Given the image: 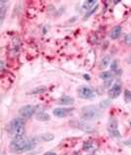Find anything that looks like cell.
Segmentation results:
<instances>
[{"label": "cell", "mask_w": 131, "mask_h": 155, "mask_svg": "<svg viewBox=\"0 0 131 155\" xmlns=\"http://www.w3.org/2000/svg\"><path fill=\"white\" fill-rule=\"evenodd\" d=\"M36 141L35 140H28L24 137H14V140L10 143L11 151L15 153H23L33 149L36 146Z\"/></svg>", "instance_id": "obj_1"}, {"label": "cell", "mask_w": 131, "mask_h": 155, "mask_svg": "<svg viewBox=\"0 0 131 155\" xmlns=\"http://www.w3.org/2000/svg\"><path fill=\"white\" fill-rule=\"evenodd\" d=\"M8 133L14 137H23L25 134V122L23 118H15L8 126Z\"/></svg>", "instance_id": "obj_2"}, {"label": "cell", "mask_w": 131, "mask_h": 155, "mask_svg": "<svg viewBox=\"0 0 131 155\" xmlns=\"http://www.w3.org/2000/svg\"><path fill=\"white\" fill-rule=\"evenodd\" d=\"M102 110L94 105L86 106L81 110V116L85 120H96L102 116Z\"/></svg>", "instance_id": "obj_3"}, {"label": "cell", "mask_w": 131, "mask_h": 155, "mask_svg": "<svg viewBox=\"0 0 131 155\" xmlns=\"http://www.w3.org/2000/svg\"><path fill=\"white\" fill-rule=\"evenodd\" d=\"M77 94L82 99H93L96 97V93L94 92V91L87 87V85H81L77 89Z\"/></svg>", "instance_id": "obj_4"}, {"label": "cell", "mask_w": 131, "mask_h": 155, "mask_svg": "<svg viewBox=\"0 0 131 155\" xmlns=\"http://www.w3.org/2000/svg\"><path fill=\"white\" fill-rule=\"evenodd\" d=\"M108 130H109V134L112 137L120 138V134H119V130H118L117 121L114 119V118H112V119H109V125H108Z\"/></svg>", "instance_id": "obj_5"}, {"label": "cell", "mask_w": 131, "mask_h": 155, "mask_svg": "<svg viewBox=\"0 0 131 155\" xmlns=\"http://www.w3.org/2000/svg\"><path fill=\"white\" fill-rule=\"evenodd\" d=\"M36 110V106L25 105L20 109L19 113H20V116H21L23 119H29V118H31L33 115H34Z\"/></svg>", "instance_id": "obj_6"}, {"label": "cell", "mask_w": 131, "mask_h": 155, "mask_svg": "<svg viewBox=\"0 0 131 155\" xmlns=\"http://www.w3.org/2000/svg\"><path fill=\"white\" fill-rule=\"evenodd\" d=\"M120 93H121V84L119 81H116V83L113 84L112 87L109 88V96L112 99H114V98H117V97L120 95Z\"/></svg>", "instance_id": "obj_7"}, {"label": "cell", "mask_w": 131, "mask_h": 155, "mask_svg": "<svg viewBox=\"0 0 131 155\" xmlns=\"http://www.w3.org/2000/svg\"><path fill=\"white\" fill-rule=\"evenodd\" d=\"M71 112V109H66V108H55L52 111L53 115L58 117V118H64L69 115V113Z\"/></svg>", "instance_id": "obj_8"}, {"label": "cell", "mask_w": 131, "mask_h": 155, "mask_svg": "<svg viewBox=\"0 0 131 155\" xmlns=\"http://www.w3.org/2000/svg\"><path fill=\"white\" fill-rule=\"evenodd\" d=\"M34 140L38 142V141H51L52 140H54V136L52 134L47 133V134H40L39 137H35Z\"/></svg>", "instance_id": "obj_9"}, {"label": "cell", "mask_w": 131, "mask_h": 155, "mask_svg": "<svg viewBox=\"0 0 131 155\" xmlns=\"http://www.w3.org/2000/svg\"><path fill=\"white\" fill-rule=\"evenodd\" d=\"M98 143L95 140H89L87 142H85L83 148L86 151H95V150L98 149Z\"/></svg>", "instance_id": "obj_10"}, {"label": "cell", "mask_w": 131, "mask_h": 155, "mask_svg": "<svg viewBox=\"0 0 131 155\" xmlns=\"http://www.w3.org/2000/svg\"><path fill=\"white\" fill-rule=\"evenodd\" d=\"M121 31H122L121 26H115L112 31H110V34H109L110 38H112V39H117L120 36Z\"/></svg>", "instance_id": "obj_11"}, {"label": "cell", "mask_w": 131, "mask_h": 155, "mask_svg": "<svg viewBox=\"0 0 131 155\" xmlns=\"http://www.w3.org/2000/svg\"><path fill=\"white\" fill-rule=\"evenodd\" d=\"M74 102H75L74 98L70 96H67V95L61 96L58 99V103L62 105H72V104H74Z\"/></svg>", "instance_id": "obj_12"}, {"label": "cell", "mask_w": 131, "mask_h": 155, "mask_svg": "<svg viewBox=\"0 0 131 155\" xmlns=\"http://www.w3.org/2000/svg\"><path fill=\"white\" fill-rule=\"evenodd\" d=\"M36 119L38 120V121H42V122H47L50 119V116L48 115L47 113L46 112H40L36 114Z\"/></svg>", "instance_id": "obj_13"}, {"label": "cell", "mask_w": 131, "mask_h": 155, "mask_svg": "<svg viewBox=\"0 0 131 155\" xmlns=\"http://www.w3.org/2000/svg\"><path fill=\"white\" fill-rule=\"evenodd\" d=\"M6 1H1L0 2V21H1V24L3 23L4 17H5V13H6Z\"/></svg>", "instance_id": "obj_14"}, {"label": "cell", "mask_w": 131, "mask_h": 155, "mask_svg": "<svg viewBox=\"0 0 131 155\" xmlns=\"http://www.w3.org/2000/svg\"><path fill=\"white\" fill-rule=\"evenodd\" d=\"M109 64H110V57L109 56H105L101 61V63H100V69H102V70H103V69H105Z\"/></svg>", "instance_id": "obj_15"}, {"label": "cell", "mask_w": 131, "mask_h": 155, "mask_svg": "<svg viewBox=\"0 0 131 155\" xmlns=\"http://www.w3.org/2000/svg\"><path fill=\"white\" fill-rule=\"evenodd\" d=\"M113 77V72L112 71H106V72H103L102 74L100 75L101 79H103L105 81H110L112 79Z\"/></svg>", "instance_id": "obj_16"}, {"label": "cell", "mask_w": 131, "mask_h": 155, "mask_svg": "<svg viewBox=\"0 0 131 155\" xmlns=\"http://www.w3.org/2000/svg\"><path fill=\"white\" fill-rule=\"evenodd\" d=\"M95 5H98L97 1H85L84 4H83V8H84L85 10H90V11H91L93 8H95V7H94Z\"/></svg>", "instance_id": "obj_17"}, {"label": "cell", "mask_w": 131, "mask_h": 155, "mask_svg": "<svg viewBox=\"0 0 131 155\" xmlns=\"http://www.w3.org/2000/svg\"><path fill=\"white\" fill-rule=\"evenodd\" d=\"M124 101L126 103L131 102V91L129 89H126L124 91Z\"/></svg>", "instance_id": "obj_18"}, {"label": "cell", "mask_w": 131, "mask_h": 155, "mask_svg": "<svg viewBox=\"0 0 131 155\" xmlns=\"http://www.w3.org/2000/svg\"><path fill=\"white\" fill-rule=\"evenodd\" d=\"M46 91H47V87H36L35 89H33V91H31V93H33V94H36V93H43Z\"/></svg>", "instance_id": "obj_19"}, {"label": "cell", "mask_w": 131, "mask_h": 155, "mask_svg": "<svg viewBox=\"0 0 131 155\" xmlns=\"http://www.w3.org/2000/svg\"><path fill=\"white\" fill-rule=\"evenodd\" d=\"M110 103H112V101L109 100V99H105L103 101V102H101L100 106H101V108H108L110 105Z\"/></svg>", "instance_id": "obj_20"}, {"label": "cell", "mask_w": 131, "mask_h": 155, "mask_svg": "<svg viewBox=\"0 0 131 155\" xmlns=\"http://www.w3.org/2000/svg\"><path fill=\"white\" fill-rule=\"evenodd\" d=\"M97 9H98V5H96V6H95V8H93V9H92L91 11H90L88 14H86V15H85V17H84V20H85V19H87V18H89L90 16H91V15H92L93 13H95V12H96V10H97Z\"/></svg>", "instance_id": "obj_21"}, {"label": "cell", "mask_w": 131, "mask_h": 155, "mask_svg": "<svg viewBox=\"0 0 131 155\" xmlns=\"http://www.w3.org/2000/svg\"><path fill=\"white\" fill-rule=\"evenodd\" d=\"M43 155H56V153H54V152H47V153H44Z\"/></svg>", "instance_id": "obj_22"}, {"label": "cell", "mask_w": 131, "mask_h": 155, "mask_svg": "<svg viewBox=\"0 0 131 155\" xmlns=\"http://www.w3.org/2000/svg\"><path fill=\"white\" fill-rule=\"evenodd\" d=\"M84 77H85V79H86V80H90V78H89V76H88V75H85Z\"/></svg>", "instance_id": "obj_23"}, {"label": "cell", "mask_w": 131, "mask_h": 155, "mask_svg": "<svg viewBox=\"0 0 131 155\" xmlns=\"http://www.w3.org/2000/svg\"><path fill=\"white\" fill-rule=\"evenodd\" d=\"M1 155H5V152H2V153H1Z\"/></svg>", "instance_id": "obj_24"}, {"label": "cell", "mask_w": 131, "mask_h": 155, "mask_svg": "<svg viewBox=\"0 0 131 155\" xmlns=\"http://www.w3.org/2000/svg\"><path fill=\"white\" fill-rule=\"evenodd\" d=\"M90 155H95V154H90Z\"/></svg>", "instance_id": "obj_25"}, {"label": "cell", "mask_w": 131, "mask_h": 155, "mask_svg": "<svg viewBox=\"0 0 131 155\" xmlns=\"http://www.w3.org/2000/svg\"><path fill=\"white\" fill-rule=\"evenodd\" d=\"M130 126H131V122H130Z\"/></svg>", "instance_id": "obj_26"}]
</instances>
